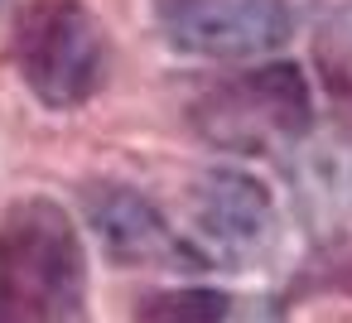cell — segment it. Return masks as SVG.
<instances>
[{"instance_id":"cell-1","label":"cell","mask_w":352,"mask_h":323,"mask_svg":"<svg viewBox=\"0 0 352 323\" xmlns=\"http://www.w3.org/2000/svg\"><path fill=\"white\" fill-rule=\"evenodd\" d=\"M0 323H92L87 256L54 198H20L0 217Z\"/></svg>"},{"instance_id":"cell-2","label":"cell","mask_w":352,"mask_h":323,"mask_svg":"<svg viewBox=\"0 0 352 323\" xmlns=\"http://www.w3.org/2000/svg\"><path fill=\"white\" fill-rule=\"evenodd\" d=\"M20 82L49 107V111H73L97 87L107 82V30L82 0H30L15 15V39H10Z\"/></svg>"},{"instance_id":"cell-3","label":"cell","mask_w":352,"mask_h":323,"mask_svg":"<svg viewBox=\"0 0 352 323\" xmlns=\"http://www.w3.org/2000/svg\"><path fill=\"white\" fill-rule=\"evenodd\" d=\"M188 116L203 140H212L217 150H236V155L294 150L314 131L309 87L294 63H265V68L236 73L208 87Z\"/></svg>"},{"instance_id":"cell-4","label":"cell","mask_w":352,"mask_h":323,"mask_svg":"<svg viewBox=\"0 0 352 323\" xmlns=\"http://www.w3.org/2000/svg\"><path fill=\"white\" fill-rule=\"evenodd\" d=\"M285 0H164V34L198 58H261L289 39Z\"/></svg>"},{"instance_id":"cell-5","label":"cell","mask_w":352,"mask_h":323,"mask_svg":"<svg viewBox=\"0 0 352 323\" xmlns=\"http://www.w3.org/2000/svg\"><path fill=\"white\" fill-rule=\"evenodd\" d=\"M193 232L217 260H251L275 236V203L241 169H208L193 183Z\"/></svg>"},{"instance_id":"cell-6","label":"cell","mask_w":352,"mask_h":323,"mask_svg":"<svg viewBox=\"0 0 352 323\" xmlns=\"http://www.w3.org/2000/svg\"><path fill=\"white\" fill-rule=\"evenodd\" d=\"M294 212L314 236L352 222V126H314L285 159Z\"/></svg>"},{"instance_id":"cell-7","label":"cell","mask_w":352,"mask_h":323,"mask_svg":"<svg viewBox=\"0 0 352 323\" xmlns=\"http://www.w3.org/2000/svg\"><path fill=\"white\" fill-rule=\"evenodd\" d=\"M87 222L102 236L107 256H116L121 265H169V270H188L184 260H193V246L174 236V227L160 217V208L150 198H140L135 188L121 183H102L87 193Z\"/></svg>"},{"instance_id":"cell-8","label":"cell","mask_w":352,"mask_h":323,"mask_svg":"<svg viewBox=\"0 0 352 323\" xmlns=\"http://www.w3.org/2000/svg\"><path fill=\"white\" fill-rule=\"evenodd\" d=\"M232 304L217 289H164L140 299L135 323H227Z\"/></svg>"},{"instance_id":"cell-9","label":"cell","mask_w":352,"mask_h":323,"mask_svg":"<svg viewBox=\"0 0 352 323\" xmlns=\"http://www.w3.org/2000/svg\"><path fill=\"white\" fill-rule=\"evenodd\" d=\"M314 58H318V73H323L328 92H333V102L352 111V5L338 10V15L318 30Z\"/></svg>"}]
</instances>
